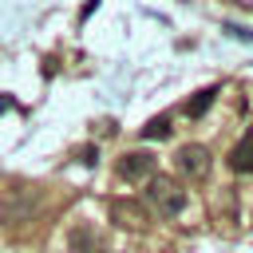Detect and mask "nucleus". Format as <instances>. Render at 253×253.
<instances>
[{
  "instance_id": "423d86ee",
  "label": "nucleus",
  "mask_w": 253,
  "mask_h": 253,
  "mask_svg": "<svg viewBox=\"0 0 253 253\" xmlns=\"http://www.w3.org/2000/svg\"><path fill=\"white\" fill-rule=\"evenodd\" d=\"M67 241H71V253H95L99 249V237H95L91 225H71Z\"/></svg>"
},
{
  "instance_id": "1a4fd4ad",
  "label": "nucleus",
  "mask_w": 253,
  "mask_h": 253,
  "mask_svg": "<svg viewBox=\"0 0 253 253\" xmlns=\"http://www.w3.org/2000/svg\"><path fill=\"white\" fill-rule=\"evenodd\" d=\"M111 210H115V217H119L123 225H126V217H130V225H146V221H142V213H138L134 206H123V202H115Z\"/></svg>"
},
{
  "instance_id": "7ed1b4c3",
  "label": "nucleus",
  "mask_w": 253,
  "mask_h": 253,
  "mask_svg": "<svg viewBox=\"0 0 253 253\" xmlns=\"http://www.w3.org/2000/svg\"><path fill=\"white\" fill-rule=\"evenodd\" d=\"M174 166H178V174H182V178H190V182H202V178L210 174L213 158H210V150H206V146H198V142H186V146H178V154H174Z\"/></svg>"
},
{
  "instance_id": "20e7f679",
  "label": "nucleus",
  "mask_w": 253,
  "mask_h": 253,
  "mask_svg": "<svg viewBox=\"0 0 253 253\" xmlns=\"http://www.w3.org/2000/svg\"><path fill=\"white\" fill-rule=\"evenodd\" d=\"M119 178L123 182H150L154 178V158L146 150H130L119 158Z\"/></svg>"
},
{
  "instance_id": "6e6552de",
  "label": "nucleus",
  "mask_w": 253,
  "mask_h": 253,
  "mask_svg": "<svg viewBox=\"0 0 253 253\" xmlns=\"http://www.w3.org/2000/svg\"><path fill=\"white\" fill-rule=\"evenodd\" d=\"M138 134H142V138H166V134H170V119H166V115H158V119H150Z\"/></svg>"
},
{
  "instance_id": "39448f33",
  "label": "nucleus",
  "mask_w": 253,
  "mask_h": 253,
  "mask_svg": "<svg viewBox=\"0 0 253 253\" xmlns=\"http://www.w3.org/2000/svg\"><path fill=\"white\" fill-rule=\"evenodd\" d=\"M229 170L237 174H253V126L241 134V142L229 150Z\"/></svg>"
},
{
  "instance_id": "f03ea898",
  "label": "nucleus",
  "mask_w": 253,
  "mask_h": 253,
  "mask_svg": "<svg viewBox=\"0 0 253 253\" xmlns=\"http://www.w3.org/2000/svg\"><path fill=\"white\" fill-rule=\"evenodd\" d=\"M36 202H40L36 186H12V190H4V198H0V221H4V225L28 221L32 210H36Z\"/></svg>"
},
{
  "instance_id": "0eeeda50",
  "label": "nucleus",
  "mask_w": 253,
  "mask_h": 253,
  "mask_svg": "<svg viewBox=\"0 0 253 253\" xmlns=\"http://www.w3.org/2000/svg\"><path fill=\"white\" fill-rule=\"evenodd\" d=\"M213 99H217V87H206V91H198V95H194V103H186V115H190V119H202V115L213 107Z\"/></svg>"
},
{
  "instance_id": "f257e3e1",
  "label": "nucleus",
  "mask_w": 253,
  "mask_h": 253,
  "mask_svg": "<svg viewBox=\"0 0 253 253\" xmlns=\"http://www.w3.org/2000/svg\"><path fill=\"white\" fill-rule=\"evenodd\" d=\"M146 206H150L158 217H178V213L186 210V190H182L174 178L154 174V178L146 182Z\"/></svg>"
}]
</instances>
